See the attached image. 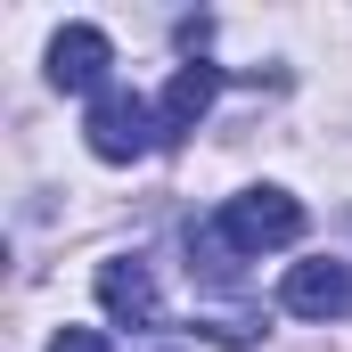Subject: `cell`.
Listing matches in <instances>:
<instances>
[{
    "mask_svg": "<svg viewBox=\"0 0 352 352\" xmlns=\"http://www.w3.org/2000/svg\"><path fill=\"white\" fill-rule=\"evenodd\" d=\"M213 238H221L230 263H246V254H263V246H295V238H303V205H295L287 188H246V197L221 205Z\"/></svg>",
    "mask_w": 352,
    "mask_h": 352,
    "instance_id": "obj_1",
    "label": "cell"
},
{
    "mask_svg": "<svg viewBox=\"0 0 352 352\" xmlns=\"http://www.w3.org/2000/svg\"><path fill=\"white\" fill-rule=\"evenodd\" d=\"M156 140H164V123L148 115V98H131V90H98L90 98V156L98 164H140Z\"/></svg>",
    "mask_w": 352,
    "mask_h": 352,
    "instance_id": "obj_2",
    "label": "cell"
},
{
    "mask_svg": "<svg viewBox=\"0 0 352 352\" xmlns=\"http://www.w3.org/2000/svg\"><path fill=\"white\" fill-rule=\"evenodd\" d=\"M98 303H107V320L115 328H131V336H156L164 328V295H156V278L148 263H98Z\"/></svg>",
    "mask_w": 352,
    "mask_h": 352,
    "instance_id": "obj_3",
    "label": "cell"
},
{
    "mask_svg": "<svg viewBox=\"0 0 352 352\" xmlns=\"http://www.w3.org/2000/svg\"><path fill=\"white\" fill-rule=\"evenodd\" d=\"M278 311H295V320H352V263H295L278 278Z\"/></svg>",
    "mask_w": 352,
    "mask_h": 352,
    "instance_id": "obj_4",
    "label": "cell"
},
{
    "mask_svg": "<svg viewBox=\"0 0 352 352\" xmlns=\"http://www.w3.org/2000/svg\"><path fill=\"white\" fill-rule=\"evenodd\" d=\"M107 66H115V41L98 25H58L50 33V82L58 90H115Z\"/></svg>",
    "mask_w": 352,
    "mask_h": 352,
    "instance_id": "obj_5",
    "label": "cell"
},
{
    "mask_svg": "<svg viewBox=\"0 0 352 352\" xmlns=\"http://www.w3.org/2000/svg\"><path fill=\"white\" fill-rule=\"evenodd\" d=\"M213 90H221V66H180L173 82H164V107H156V123H164V140H188L197 131V115L213 107Z\"/></svg>",
    "mask_w": 352,
    "mask_h": 352,
    "instance_id": "obj_6",
    "label": "cell"
},
{
    "mask_svg": "<svg viewBox=\"0 0 352 352\" xmlns=\"http://www.w3.org/2000/svg\"><path fill=\"white\" fill-rule=\"evenodd\" d=\"M50 352H115V344H107L98 328H58V336H50Z\"/></svg>",
    "mask_w": 352,
    "mask_h": 352,
    "instance_id": "obj_7",
    "label": "cell"
}]
</instances>
